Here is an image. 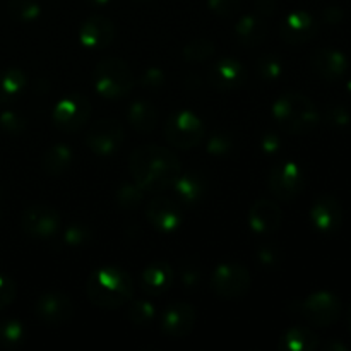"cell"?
I'll use <instances>...</instances> for the list:
<instances>
[{
    "label": "cell",
    "mask_w": 351,
    "mask_h": 351,
    "mask_svg": "<svg viewBox=\"0 0 351 351\" xmlns=\"http://www.w3.org/2000/svg\"><path fill=\"white\" fill-rule=\"evenodd\" d=\"M129 170L144 192L158 194L173 185L182 173V165L171 151L161 146H143L130 154Z\"/></svg>",
    "instance_id": "6da1fadb"
},
{
    "label": "cell",
    "mask_w": 351,
    "mask_h": 351,
    "mask_svg": "<svg viewBox=\"0 0 351 351\" xmlns=\"http://www.w3.org/2000/svg\"><path fill=\"white\" fill-rule=\"evenodd\" d=\"M86 293L96 307L119 308L130 302L134 293V283L129 274L115 266L99 267L93 271L86 283Z\"/></svg>",
    "instance_id": "7a4b0ae2"
},
{
    "label": "cell",
    "mask_w": 351,
    "mask_h": 351,
    "mask_svg": "<svg viewBox=\"0 0 351 351\" xmlns=\"http://www.w3.org/2000/svg\"><path fill=\"white\" fill-rule=\"evenodd\" d=\"M273 117L281 129L288 134H311L317 129L321 117L317 108L302 93H287L273 105Z\"/></svg>",
    "instance_id": "3957f363"
},
{
    "label": "cell",
    "mask_w": 351,
    "mask_h": 351,
    "mask_svg": "<svg viewBox=\"0 0 351 351\" xmlns=\"http://www.w3.org/2000/svg\"><path fill=\"white\" fill-rule=\"evenodd\" d=\"M93 86L106 99L125 98L134 86L132 71L120 58H103L93 71Z\"/></svg>",
    "instance_id": "277c9868"
},
{
    "label": "cell",
    "mask_w": 351,
    "mask_h": 351,
    "mask_svg": "<svg viewBox=\"0 0 351 351\" xmlns=\"http://www.w3.org/2000/svg\"><path fill=\"white\" fill-rule=\"evenodd\" d=\"M165 137L178 149H192L204 139V123L194 112L180 110L165 123Z\"/></svg>",
    "instance_id": "5b68a950"
},
{
    "label": "cell",
    "mask_w": 351,
    "mask_h": 351,
    "mask_svg": "<svg viewBox=\"0 0 351 351\" xmlns=\"http://www.w3.org/2000/svg\"><path fill=\"white\" fill-rule=\"evenodd\" d=\"M252 278L245 266L237 263L219 264L211 276V288L226 300H237L249 293Z\"/></svg>",
    "instance_id": "8992f818"
},
{
    "label": "cell",
    "mask_w": 351,
    "mask_h": 351,
    "mask_svg": "<svg viewBox=\"0 0 351 351\" xmlns=\"http://www.w3.org/2000/svg\"><path fill=\"white\" fill-rule=\"evenodd\" d=\"M298 314L317 328H329L341 315V300L331 291H315L298 304Z\"/></svg>",
    "instance_id": "52a82bcc"
},
{
    "label": "cell",
    "mask_w": 351,
    "mask_h": 351,
    "mask_svg": "<svg viewBox=\"0 0 351 351\" xmlns=\"http://www.w3.org/2000/svg\"><path fill=\"white\" fill-rule=\"evenodd\" d=\"M269 189L280 201H295L305 189V173L300 165L291 160L274 165L269 173Z\"/></svg>",
    "instance_id": "ba28073f"
},
{
    "label": "cell",
    "mask_w": 351,
    "mask_h": 351,
    "mask_svg": "<svg viewBox=\"0 0 351 351\" xmlns=\"http://www.w3.org/2000/svg\"><path fill=\"white\" fill-rule=\"evenodd\" d=\"M89 117H91V103L84 95H79V93H71L62 98L51 112L55 127L69 134L82 129Z\"/></svg>",
    "instance_id": "9c48e42d"
},
{
    "label": "cell",
    "mask_w": 351,
    "mask_h": 351,
    "mask_svg": "<svg viewBox=\"0 0 351 351\" xmlns=\"http://www.w3.org/2000/svg\"><path fill=\"white\" fill-rule=\"evenodd\" d=\"M24 233L34 240H50L60 230V215L48 204H33L21 216Z\"/></svg>",
    "instance_id": "30bf717a"
},
{
    "label": "cell",
    "mask_w": 351,
    "mask_h": 351,
    "mask_svg": "<svg viewBox=\"0 0 351 351\" xmlns=\"http://www.w3.org/2000/svg\"><path fill=\"white\" fill-rule=\"evenodd\" d=\"M123 127L115 119H99L86 136V144L98 156H112L123 144Z\"/></svg>",
    "instance_id": "8fae6325"
},
{
    "label": "cell",
    "mask_w": 351,
    "mask_h": 351,
    "mask_svg": "<svg viewBox=\"0 0 351 351\" xmlns=\"http://www.w3.org/2000/svg\"><path fill=\"white\" fill-rule=\"evenodd\" d=\"M311 223L315 232L332 235L341 228L343 208L335 195L324 194L314 201L311 208Z\"/></svg>",
    "instance_id": "7c38bea8"
},
{
    "label": "cell",
    "mask_w": 351,
    "mask_h": 351,
    "mask_svg": "<svg viewBox=\"0 0 351 351\" xmlns=\"http://www.w3.org/2000/svg\"><path fill=\"white\" fill-rule=\"evenodd\" d=\"M34 314L43 324H67L74 315V304L64 293H45L34 304Z\"/></svg>",
    "instance_id": "4fadbf2b"
},
{
    "label": "cell",
    "mask_w": 351,
    "mask_h": 351,
    "mask_svg": "<svg viewBox=\"0 0 351 351\" xmlns=\"http://www.w3.org/2000/svg\"><path fill=\"white\" fill-rule=\"evenodd\" d=\"M197 314L191 304L175 302L168 305L161 314V329L170 338H185L195 328Z\"/></svg>",
    "instance_id": "5bb4252c"
},
{
    "label": "cell",
    "mask_w": 351,
    "mask_h": 351,
    "mask_svg": "<svg viewBox=\"0 0 351 351\" xmlns=\"http://www.w3.org/2000/svg\"><path fill=\"white\" fill-rule=\"evenodd\" d=\"M147 219L151 225L163 233H173L182 226L184 216H182L180 204L168 197H156L147 204Z\"/></svg>",
    "instance_id": "9a60e30c"
},
{
    "label": "cell",
    "mask_w": 351,
    "mask_h": 351,
    "mask_svg": "<svg viewBox=\"0 0 351 351\" xmlns=\"http://www.w3.org/2000/svg\"><path fill=\"white\" fill-rule=\"evenodd\" d=\"M115 36V26L103 16H91L79 29V43L88 50H101L108 47Z\"/></svg>",
    "instance_id": "2e32d148"
},
{
    "label": "cell",
    "mask_w": 351,
    "mask_h": 351,
    "mask_svg": "<svg viewBox=\"0 0 351 351\" xmlns=\"http://www.w3.org/2000/svg\"><path fill=\"white\" fill-rule=\"evenodd\" d=\"M283 221L281 209L269 199H259L249 209V225L257 235H271L278 232Z\"/></svg>",
    "instance_id": "e0dca14e"
},
{
    "label": "cell",
    "mask_w": 351,
    "mask_h": 351,
    "mask_svg": "<svg viewBox=\"0 0 351 351\" xmlns=\"http://www.w3.org/2000/svg\"><path fill=\"white\" fill-rule=\"evenodd\" d=\"M312 71L326 81H339L348 72V57L336 48H321L311 60Z\"/></svg>",
    "instance_id": "ac0fdd59"
},
{
    "label": "cell",
    "mask_w": 351,
    "mask_h": 351,
    "mask_svg": "<svg viewBox=\"0 0 351 351\" xmlns=\"http://www.w3.org/2000/svg\"><path fill=\"white\" fill-rule=\"evenodd\" d=\"M281 38L290 45H304L317 33V23L307 10H295L281 24Z\"/></svg>",
    "instance_id": "d6986e66"
},
{
    "label": "cell",
    "mask_w": 351,
    "mask_h": 351,
    "mask_svg": "<svg viewBox=\"0 0 351 351\" xmlns=\"http://www.w3.org/2000/svg\"><path fill=\"white\" fill-rule=\"evenodd\" d=\"M245 81V69L235 58H221L209 71V82L219 91H233Z\"/></svg>",
    "instance_id": "ffe728a7"
},
{
    "label": "cell",
    "mask_w": 351,
    "mask_h": 351,
    "mask_svg": "<svg viewBox=\"0 0 351 351\" xmlns=\"http://www.w3.org/2000/svg\"><path fill=\"white\" fill-rule=\"evenodd\" d=\"M175 273L173 267L165 261H156V263L149 264L146 269L143 271L141 276V287L151 297H158L163 295L173 287Z\"/></svg>",
    "instance_id": "44dd1931"
},
{
    "label": "cell",
    "mask_w": 351,
    "mask_h": 351,
    "mask_svg": "<svg viewBox=\"0 0 351 351\" xmlns=\"http://www.w3.org/2000/svg\"><path fill=\"white\" fill-rule=\"evenodd\" d=\"M173 192L178 204L194 206L204 199L206 194V182L201 175L195 171H187V173L178 175L177 180L173 182Z\"/></svg>",
    "instance_id": "7402d4cb"
},
{
    "label": "cell",
    "mask_w": 351,
    "mask_h": 351,
    "mask_svg": "<svg viewBox=\"0 0 351 351\" xmlns=\"http://www.w3.org/2000/svg\"><path fill=\"white\" fill-rule=\"evenodd\" d=\"M267 24L263 17L256 14H245L235 26V36L243 47H257L266 40Z\"/></svg>",
    "instance_id": "603a6c76"
},
{
    "label": "cell",
    "mask_w": 351,
    "mask_h": 351,
    "mask_svg": "<svg viewBox=\"0 0 351 351\" xmlns=\"http://www.w3.org/2000/svg\"><path fill=\"white\" fill-rule=\"evenodd\" d=\"M127 119H129L130 125L139 134H151L156 129L158 112L149 101L137 99L127 110Z\"/></svg>",
    "instance_id": "cb8c5ba5"
},
{
    "label": "cell",
    "mask_w": 351,
    "mask_h": 351,
    "mask_svg": "<svg viewBox=\"0 0 351 351\" xmlns=\"http://www.w3.org/2000/svg\"><path fill=\"white\" fill-rule=\"evenodd\" d=\"M72 160H74V154L67 144H55V146L48 147L47 153L43 154L41 168L48 177H58L69 170Z\"/></svg>",
    "instance_id": "d4e9b609"
},
{
    "label": "cell",
    "mask_w": 351,
    "mask_h": 351,
    "mask_svg": "<svg viewBox=\"0 0 351 351\" xmlns=\"http://www.w3.org/2000/svg\"><path fill=\"white\" fill-rule=\"evenodd\" d=\"M283 351H314L319 348V338L307 328H291L278 341Z\"/></svg>",
    "instance_id": "484cf974"
},
{
    "label": "cell",
    "mask_w": 351,
    "mask_h": 351,
    "mask_svg": "<svg viewBox=\"0 0 351 351\" xmlns=\"http://www.w3.org/2000/svg\"><path fill=\"white\" fill-rule=\"evenodd\" d=\"M26 88V74L21 69H5L0 72V103H12Z\"/></svg>",
    "instance_id": "4316f807"
},
{
    "label": "cell",
    "mask_w": 351,
    "mask_h": 351,
    "mask_svg": "<svg viewBox=\"0 0 351 351\" xmlns=\"http://www.w3.org/2000/svg\"><path fill=\"white\" fill-rule=\"evenodd\" d=\"M154 317H156V308H154L153 302L146 300V298H139V300L132 302V305L127 311V319L132 322L137 328H146V326L153 324Z\"/></svg>",
    "instance_id": "83f0119b"
},
{
    "label": "cell",
    "mask_w": 351,
    "mask_h": 351,
    "mask_svg": "<svg viewBox=\"0 0 351 351\" xmlns=\"http://www.w3.org/2000/svg\"><path fill=\"white\" fill-rule=\"evenodd\" d=\"M256 71L263 81H278L281 77V74H283V62H281V58L278 55L264 53L257 58Z\"/></svg>",
    "instance_id": "f1b7e54d"
},
{
    "label": "cell",
    "mask_w": 351,
    "mask_h": 351,
    "mask_svg": "<svg viewBox=\"0 0 351 351\" xmlns=\"http://www.w3.org/2000/svg\"><path fill=\"white\" fill-rule=\"evenodd\" d=\"M26 338V329L19 321L0 322V346L7 350L17 348Z\"/></svg>",
    "instance_id": "f546056e"
},
{
    "label": "cell",
    "mask_w": 351,
    "mask_h": 351,
    "mask_svg": "<svg viewBox=\"0 0 351 351\" xmlns=\"http://www.w3.org/2000/svg\"><path fill=\"white\" fill-rule=\"evenodd\" d=\"M9 12L21 23H33L40 17L41 7L36 0H9Z\"/></svg>",
    "instance_id": "4dcf8cb0"
},
{
    "label": "cell",
    "mask_w": 351,
    "mask_h": 351,
    "mask_svg": "<svg viewBox=\"0 0 351 351\" xmlns=\"http://www.w3.org/2000/svg\"><path fill=\"white\" fill-rule=\"evenodd\" d=\"M117 204L123 209H134L143 202L144 191L136 182H123L117 191Z\"/></svg>",
    "instance_id": "1f68e13d"
},
{
    "label": "cell",
    "mask_w": 351,
    "mask_h": 351,
    "mask_svg": "<svg viewBox=\"0 0 351 351\" xmlns=\"http://www.w3.org/2000/svg\"><path fill=\"white\" fill-rule=\"evenodd\" d=\"M215 53V43L206 38H201V40H194L184 48V60L189 62V64H199V62L208 60L211 55Z\"/></svg>",
    "instance_id": "d6a6232c"
},
{
    "label": "cell",
    "mask_w": 351,
    "mask_h": 351,
    "mask_svg": "<svg viewBox=\"0 0 351 351\" xmlns=\"http://www.w3.org/2000/svg\"><path fill=\"white\" fill-rule=\"evenodd\" d=\"M93 233L84 223H71L64 232V243L67 247H82L89 243Z\"/></svg>",
    "instance_id": "836d02e7"
},
{
    "label": "cell",
    "mask_w": 351,
    "mask_h": 351,
    "mask_svg": "<svg viewBox=\"0 0 351 351\" xmlns=\"http://www.w3.org/2000/svg\"><path fill=\"white\" fill-rule=\"evenodd\" d=\"M0 129L10 136H19L26 130V119L12 110H5L0 113Z\"/></svg>",
    "instance_id": "e575fe53"
},
{
    "label": "cell",
    "mask_w": 351,
    "mask_h": 351,
    "mask_svg": "<svg viewBox=\"0 0 351 351\" xmlns=\"http://www.w3.org/2000/svg\"><path fill=\"white\" fill-rule=\"evenodd\" d=\"M206 149L213 156H226L233 149L232 136L226 132H215L211 136V139H209Z\"/></svg>",
    "instance_id": "d590c367"
},
{
    "label": "cell",
    "mask_w": 351,
    "mask_h": 351,
    "mask_svg": "<svg viewBox=\"0 0 351 351\" xmlns=\"http://www.w3.org/2000/svg\"><path fill=\"white\" fill-rule=\"evenodd\" d=\"M326 120H328L329 125L336 127V129H345L351 123V113L346 106L331 105L326 112Z\"/></svg>",
    "instance_id": "8d00e7d4"
},
{
    "label": "cell",
    "mask_w": 351,
    "mask_h": 351,
    "mask_svg": "<svg viewBox=\"0 0 351 351\" xmlns=\"http://www.w3.org/2000/svg\"><path fill=\"white\" fill-rule=\"evenodd\" d=\"M257 259H259V263L263 264L264 267L274 269V267L280 266L281 252L278 250L276 245H273V243H266V245L259 247V250H257Z\"/></svg>",
    "instance_id": "74e56055"
},
{
    "label": "cell",
    "mask_w": 351,
    "mask_h": 351,
    "mask_svg": "<svg viewBox=\"0 0 351 351\" xmlns=\"http://www.w3.org/2000/svg\"><path fill=\"white\" fill-rule=\"evenodd\" d=\"M139 82L144 89L156 91V89H160L161 86L165 84V72L158 67L147 69V71L141 75Z\"/></svg>",
    "instance_id": "f35d334b"
},
{
    "label": "cell",
    "mask_w": 351,
    "mask_h": 351,
    "mask_svg": "<svg viewBox=\"0 0 351 351\" xmlns=\"http://www.w3.org/2000/svg\"><path fill=\"white\" fill-rule=\"evenodd\" d=\"M16 283L9 276H5V274H0V311L5 308L9 304H12L14 298H16Z\"/></svg>",
    "instance_id": "ab89813d"
},
{
    "label": "cell",
    "mask_w": 351,
    "mask_h": 351,
    "mask_svg": "<svg viewBox=\"0 0 351 351\" xmlns=\"http://www.w3.org/2000/svg\"><path fill=\"white\" fill-rule=\"evenodd\" d=\"M240 2L242 0H208V5L219 17H230L240 9Z\"/></svg>",
    "instance_id": "60d3db41"
},
{
    "label": "cell",
    "mask_w": 351,
    "mask_h": 351,
    "mask_svg": "<svg viewBox=\"0 0 351 351\" xmlns=\"http://www.w3.org/2000/svg\"><path fill=\"white\" fill-rule=\"evenodd\" d=\"M281 149V137L276 132H266L261 137V151L266 156H274Z\"/></svg>",
    "instance_id": "b9f144b4"
},
{
    "label": "cell",
    "mask_w": 351,
    "mask_h": 351,
    "mask_svg": "<svg viewBox=\"0 0 351 351\" xmlns=\"http://www.w3.org/2000/svg\"><path fill=\"white\" fill-rule=\"evenodd\" d=\"M180 281L187 288L197 287L199 281H201V271H199V267L194 266V264H187V266L182 267Z\"/></svg>",
    "instance_id": "7bdbcfd3"
},
{
    "label": "cell",
    "mask_w": 351,
    "mask_h": 351,
    "mask_svg": "<svg viewBox=\"0 0 351 351\" xmlns=\"http://www.w3.org/2000/svg\"><path fill=\"white\" fill-rule=\"evenodd\" d=\"M343 17H345V12L336 5L328 7V9L324 10V21L328 24H339L343 21Z\"/></svg>",
    "instance_id": "ee69618b"
},
{
    "label": "cell",
    "mask_w": 351,
    "mask_h": 351,
    "mask_svg": "<svg viewBox=\"0 0 351 351\" xmlns=\"http://www.w3.org/2000/svg\"><path fill=\"white\" fill-rule=\"evenodd\" d=\"M326 350H329V351H346L348 350V346L346 345H343V343H329L328 346H326Z\"/></svg>",
    "instance_id": "f6af8a7d"
},
{
    "label": "cell",
    "mask_w": 351,
    "mask_h": 351,
    "mask_svg": "<svg viewBox=\"0 0 351 351\" xmlns=\"http://www.w3.org/2000/svg\"><path fill=\"white\" fill-rule=\"evenodd\" d=\"M110 2H112V0H88V3H91V5L95 7H105L108 5Z\"/></svg>",
    "instance_id": "bcb514c9"
},
{
    "label": "cell",
    "mask_w": 351,
    "mask_h": 351,
    "mask_svg": "<svg viewBox=\"0 0 351 351\" xmlns=\"http://www.w3.org/2000/svg\"><path fill=\"white\" fill-rule=\"evenodd\" d=\"M346 317H348V328L351 331V304H350V308H348V314H346Z\"/></svg>",
    "instance_id": "7dc6e473"
},
{
    "label": "cell",
    "mask_w": 351,
    "mask_h": 351,
    "mask_svg": "<svg viewBox=\"0 0 351 351\" xmlns=\"http://www.w3.org/2000/svg\"><path fill=\"white\" fill-rule=\"evenodd\" d=\"M346 89H348V93L351 95V77L348 79V82H346Z\"/></svg>",
    "instance_id": "c3c4849f"
},
{
    "label": "cell",
    "mask_w": 351,
    "mask_h": 351,
    "mask_svg": "<svg viewBox=\"0 0 351 351\" xmlns=\"http://www.w3.org/2000/svg\"><path fill=\"white\" fill-rule=\"evenodd\" d=\"M139 2H146V0H139Z\"/></svg>",
    "instance_id": "681fc988"
}]
</instances>
